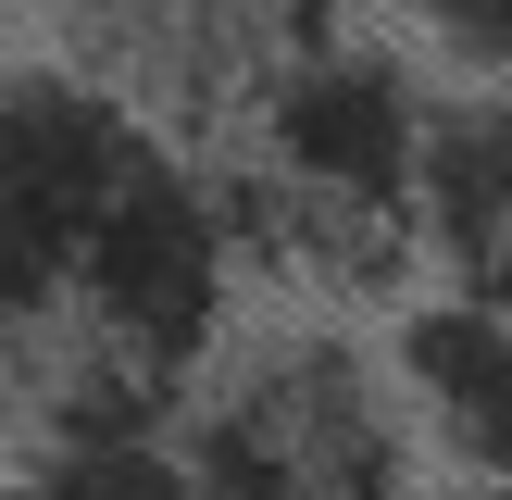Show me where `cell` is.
<instances>
[{
	"label": "cell",
	"mask_w": 512,
	"mask_h": 500,
	"mask_svg": "<svg viewBox=\"0 0 512 500\" xmlns=\"http://www.w3.org/2000/svg\"><path fill=\"white\" fill-rule=\"evenodd\" d=\"M438 100L400 38H313L263 50L225 100V200L263 275H388L425 213Z\"/></svg>",
	"instance_id": "1"
},
{
	"label": "cell",
	"mask_w": 512,
	"mask_h": 500,
	"mask_svg": "<svg viewBox=\"0 0 512 500\" xmlns=\"http://www.w3.org/2000/svg\"><path fill=\"white\" fill-rule=\"evenodd\" d=\"M163 450L200 500H438V450L400 400V363L338 313L238 325L225 363L175 400Z\"/></svg>",
	"instance_id": "2"
},
{
	"label": "cell",
	"mask_w": 512,
	"mask_h": 500,
	"mask_svg": "<svg viewBox=\"0 0 512 500\" xmlns=\"http://www.w3.org/2000/svg\"><path fill=\"white\" fill-rule=\"evenodd\" d=\"M400 400H413L425 450L450 463V488H512V313L500 300H413L388 338Z\"/></svg>",
	"instance_id": "3"
},
{
	"label": "cell",
	"mask_w": 512,
	"mask_h": 500,
	"mask_svg": "<svg viewBox=\"0 0 512 500\" xmlns=\"http://www.w3.org/2000/svg\"><path fill=\"white\" fill-rule=\"evenodd\" d=\"M413 250L450 300L512 313V88H438V150H425Z\"/></svg>",
	"instance_id": "4"
},
{
	"label": "cell",
	"mask_w": 512,
	"mask_h": 500,
	"mask_svg": "<svg viewBox=\"0 0 512 500\" xmlns=\"http://www.w3.org/2000/svg\"><path fill=\"white\" fill-rule=\"evenodd\" d=\"M88 13V38H125V50H238V63H263V50L313 38L325 0H75Z\"/></svg>",
	"instance_id": "5"
},
{
	"label": "cell",
	"mask_w": 512,
	"mask_h": 500,
	"mask_svg": "<svg viewBox=\"0 0 512 500\" xmlns=\"http://www.w3.org/2000/svg\"><path fill=\"white\" fill-rule=\"evenodd\" d=\"M13 500H200L163 438H38Z\"/></svg>",
	"instance_id": "6"
},
{
	"label": "cell",
	"mask_w": 512,
	"mask_h": 500,
	"mask_svg": "<svg viewBox=\"0 0 512 500\" xmlns=\"http://www.w3.org/2000/svg\"><path fill=\"white\" fill-rule=\"evenodd\" d=\"M375 13L450 88H512V0H375Z\"/></svg>",
	"instance_id": "7"
},
{
	"label": "cell",
	"mask_w": 512,
	"mask_h": 500,
	"mask_svg": "<svg viewBox=\"0 0 512 500\" xmlns=\"http://www.w3.org/2000/svg\"><path fill=\"white\" fill-rule=\"evenodd\" d=\"M438 500H512V488H438Z\"/></svg>",
	"instance_id": "8"
}]
</instances>
